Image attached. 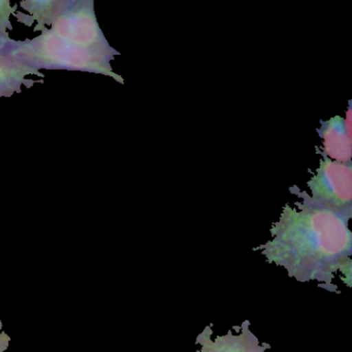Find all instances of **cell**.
Returning a JSON list of instances; mask_svg holds the SVG:
<instances>
[{
    "label": "cell",
    "mask_w": 352,
    "mask_h": 352,
    "mask_svg": "<svg viewBox=\"0 0 352 352\" xmlns=\"http://www.w3.org/2000/svg\"><path fill=\"white\" fill-rule=\"evenodd\" d=\"M300 201L285 205L272 226V239L259 245L267 263L284 267L298 282H318L319 287L340 294L335 280L351 286V214L342 213L312 201L308 192L290 188Z\"/></svg>",
    "instance_id": "1"
},
{
    "label": "cell",
    "mask_w": 352,
    "mask_h": 352,
    "mask_svg": "<svg viewBox=\"0 0 352 352\" xmlns=\"http://www.w3.org/2000/svg\"><path fill=\"white\" fill-rule=\"evenodd\" d=\"M321 157L318 168L307 182L309 197L324 207L352 215V162Z\"/></svg>",
    "instance_id": "2"
},
{
    "label": "cell",
    "mask_w": 352,
    "mask_h": 352,
    "mask_svg": "<svg viewBox=\"0 0 352 352\" xmlns=\"http://www.w3.org/2000/svg\"><path fill=\"white\" fill-rule=\"evenodd\" d=\"M207 325L197 336L195 343L201 349L195 352H265L271 349L267 343L261 344L256 336L250 331V321L245 320L240 327H234L226 335L217 336L212 340L213 329Z\"/></svg>",
    "instance_id": "3"
},
{
    "label": "cell",
    "mask_w": 352,
    "mask_h": 352,
    "mask_svg": "<svg viewBox=\"0 0 352 352\" xmlns=\"http://www.w3.org/2000/svg\"><path fill=\"white\" fill-rule=\"evenodd\" d=\"M351 107L349 106L345 118L336 115L329 120H321L317 129L322 140L321 156L333 162H351L352 158Z\"/></svg>",
    "instance_id": "4"
},
{
    "label": "cell",
    "mask_w": 352,
    "mask_h": 352,
    "mask_svg": "<svg viewBox=\"0 0 352 352\" xmlns=\"http://www.w3.org/2000/svg\"><path fill=\"white\" fill-rule=\"evenodd\" d=\"M11 337L3 331V322L0 321V352H5L9 348Z\"/></svg>",
    "instance_id": "5"
}]
</instances>
